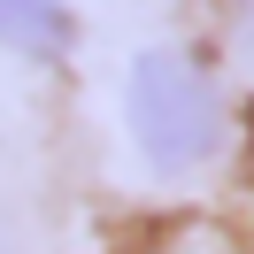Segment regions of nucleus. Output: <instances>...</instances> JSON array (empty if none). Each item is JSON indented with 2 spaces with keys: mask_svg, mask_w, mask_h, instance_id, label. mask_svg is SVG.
Masks as SVG:
<instances>
[{
  "mask_svg": "<svg viewBox=\"0 0 254 254\" xmlns=\"http://www.w3.org/2000/svg\"><path fill=\"white\" fill-rule=\"evenodd\" d=\"M239 39H247V54H254V0H247V16H239Z\"/></svg>",
  "mask_w": 254,
  "mask_h": 254,
  "instance_id": "nucleus-3",
  "label": "nucleus"
},
{
  "mask_svg": "<svg viewBox=\"0 0 254 254\" xmlns=\"http://www.w3.org/2000/svg\"><path fill=\"white\" fill-rule=\"evenodd\" d=\"M131 139L154 170H200L223 139L216 85L170 47H146L131 62Z\"/></svg>",
  "mask_w": 254,
  "mask_h": 254,
  "instance_id": "nucleus-1",
  "label": "nucleus"
},
{
  "mask_svg": "<svg viewBox=\"0 0 254 254\" xmlns=\"http://www.w3.org/2000/svg\"><path fill=\"white\" fill-rule=\"evenodd\" d=\"M0 254H8V216H0Z\"/></svg>",
  "mask_w": 254,
  "mask_h": 254,
  "instance_id": "nucleus-4",
  "label": "nucleus"
},
{
  "mask_svg": "<svg viewBox=\"0 0 254 254\" xmlns=\"http://www.w3.org/2000/svg\"><path fill=\"white\" fill-rule=\"evenodd\" d=\"M0 47L47 62V54L69 47V16L54 8V0H0Z\"/></svg>",
  "mask_w": 254,
  "mask_h": 254,
  "instance_id": "nucleus-2",
  "label": "nucleus"
}]
</instances>
